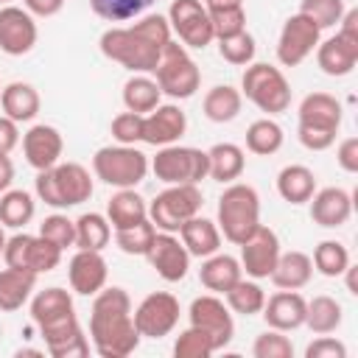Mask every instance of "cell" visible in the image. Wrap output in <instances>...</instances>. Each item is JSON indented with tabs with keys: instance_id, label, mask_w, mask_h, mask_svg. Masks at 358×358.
<instances>
[{
	"instance_id": "1",
	"label": "cell",
	"mask_w": 358,
	"mask_h": 358,
	"mask_svg": "<svg viewBox=\"0 0 358 358\" xmlns=\"http://www.w3.org/2000/svg\"><path fill=\"white\" fill-rule=\"evenodd\" d=\"M31 319L39 327L45 347L53 358H87L90 341L78 324L70 291L53 285L31 299Z\"/></svg>"
},
{
	"instance_id": "2",
	"label": "cell",
	"mask_w": 358,
	"mask_h": 358,
	"mask_svg": "<svg viewBox=\"0 0 358 358\" xmlns=\"http://www.w3.org/2000/svg\"><path fill=\"white\" fill-rule=\"evenodd\" d=\"M171 42V25L162 14H148L134 25L101 34V53L131 73H154L162 48Z\"/></svg>"
},
{
	"instance_id": "3",
	"label": "cell",
	"mask_w": 358,
	"mask_h": 358,
	"mask_svg": "<svg viewBox=\"0 0 358 358\" xmlns=\"http://www.w3.org/2000/svg\"><path fill=\"white\" fill-rule=\"evenodd\" d=\"M90 338L101 358H126L137 350L140 333L131 319V299L126 288H101L90 310Z\"/></svg>"
},
{
	"instance_id": "4",
	"label": "cell",
	"mask_w": 358,
	"mask_h": 358,
	"mask_svg": "<svg viewBox=\"0 0 358 358\" xmlns=\"http://www.w3.org/2000/svg\"><path fill=\"white\" fill-rule=\"evenodd\" d=\"M36 196L56 210L78 207L92 196V176L78 162H56L36 173Z\"/></svg>"
},
{
	"instance_id": "5",
	"label": "cell",
	"mask_w": 358,
	"mask_h": 358,
	"mask_svg": "<svg viewBox=\"0 0 358 358\" xmlns=\"http://www.w3.org/2000/svg\"><path fill=\"white\" fill-rule=\"evenodd\" d=\"M218 229L221 235L241 246L260 227V196L252 185L229 182V187L218 199Z\"/></svg>"
},
{
	"instance_id": "6",
	"label": "cell",
	"mask_w": 358,
	"mask_h": 358,
	"mask_svg": "<svg viewBox=\"0 0 358 358\" xmlns=\"http://www.w3.org/2000/svg\"><path fill=\"white\" fill-rule=\"evenodd\" d=\"M341 126V103L330 92H310L299 103V143L308 151H324L336 143Z\"/></svg>"
},
{
	"instance_id": "7",
	"label": "cell",
	"mask_w": 358,
	"mask_h": 358,
	"mask_svg": "<svg viewBox=\"0 0 358 358\" xmlns=\"http://www.w3.org/2000/svg\"><path fill=\"white\" fill-rule=\"evenodd\" d=\"M241 95H246V101H252L260 112H268V115H280L291 106L288 78L282 76L280 67L266 64V62H252L243 70Z\"/></svg>"
},
{
	"instance_id": "8",
	"label": "cell",
	"mask_w": 358,
	"mask_h": 358,
	"mask_svg": "<svg viewBox=\"0 0 358 358\" xmlns=\"http://www.w3.org/2000/svg\"><path fill=\"white\" fill-rule=\"evenodd\" d=\"M92 171L109 187H137L148 173V157L134 145H103L92 157Z\"/></svg>"
},
{
	"instance_id": "9",
	"label": "cell",
	"mask_w": 358,
	"mask_h": 358,
	"mask_svg": "<svg viewBox=\"0 0 358 358\" xmlns=\"http://www.w3.org/2000/svg\"><path fill=\"white\" fill-rule=\"evenodd\" d=\"M154 76H157L159 92L168 98H176V101L196 95V90L201 84V73H199L196 62L187 56L185 45H179L173 39L162 48V56L154 67Z\"/></svg>"
},
{
	"instance_id": "10",
	"label": "cell",
	"mask_w": 358,
	"mask_h": 358,
	"mask_svg": "<svg viewBox=\"0 0 358 358\" xmlns=\"http://www.w3.org/2000/svg\"><path fill=\"white\" fill-rule=\"evenodd\" d=\"M148 168L165 185H199L201 179H207L210 162H207V151L173 143V145H162L157 157L148 162Z\"/></svg>"
},
{
	"instance_id": "11",
	"label": "cell",
	"mask_w": 358,
	"mask_h": 358,
	"mask_svg": "<svg viewBox=\"0 0 358 358\" xmlns=\"http://www.w3.org/2000/svg\"><path fill=\"white\" fill-rule=\"evenodd\" d=\"M204 199L199 185H168L157 199L148 204V221L162 232H179V227L199 215Z\"/></svg>"
},
{
	"instance_id": "12",
	"label": "cell",
	"mask_w": 358,
	"mask_h": 358,
	"mask_svg": "<svg viewBox=\"0 0 358 358\" xmlns=\"http://www.w3.org/2000/svg\"><path fill=\"white\" fill-rule=\"evenodd\" d=\"M3 260L11 268H22L31 274H48L62 263V249L53 246L50 241H45L42 235H28V232H17L14 238L6 241L3 249Z\"/></svg>"
},
{
	"instance_id": "13",
	"label": "cell",
	"mask_w": 358,
	"mask_h": 358,
	"mask_svg": "<svg viewBox=\"0 0 358 358\" xmlns=\"http://www.w3.org/2000/svg\"><path fill=\"white\" fill-rule=\"evenodd\" d=\"M168 25L179 36L182 45L196 48V50H204L215 39L210 14L201 0H173L168 8Z\"/></svg>"
},
{
	"instance_id": "14",
	"label": "cell",
	"mask_w": 358,
	"mask_h": 358,
	"mask_svg": "<svg viewBox=\"0 0 358 358\" xmlns=\"http://www.w3.org/2000/svg\"><path fill=\"white\" fill-rule=\"evenodd\" d=\"M322 42V31L316 22H310L305 14H291L280 31V39H277V62L282 67H296L302 64L313 50L316 45Z\"/></svg>"
},
{
	"instance_id": "15",
	"label": "cell",
	"mask_w": 358,
	"mask_h": 358,
	"mask_svg": "<svg viewBox=\"0 0 358 358\" xmlns=\"http://www.w3.org/2000/svg\"><path fill=\"white\" fill-rule=\"evenodd\" d=\"M131 319L140 338H162L179 322V299L168 291H154L137 305Z\"/></svg>"
},
{
	"instance_id": "16",
	"label": "cell",
	"mask_w": 358,
	"mask_h": 358,
	"mask_svg": "<svg viewBox=\"0 0 358 358\" xmlns=\"http://www.w3.org/2000/svg\"><path fill=\"white\" fill-rule=\"evenodd\" d=\"M187 316H190V324H193V327L204 330V333L213 338L215 350H224V347L232 341V336H235V322H232L229 308H227L218 296H213V294L196 296V299L190 302Z\"/></svg>"
},
{
	"instance_id": "17",
	"label": "cell",
	"mask_w": 358,
	"mask_h": 358,
	"mask_svg": "<svg viewBox=\"0 0 358 358\" xmlns=\"http://www.w3.org/2000/svg\"><path fill=\"white\" fill-rule=\"evenodd\" d=\"M280 257V238L271 227H257L243 243H241V268L252 280H266Z\"/></svg>"
},
{
	"instance_id": "18",
	"label": "cell",
	"mask_w": 358,
	"mask_h": 358,
	"mask_svg": "<svg viewBox=\"0 0 358 358\" xmlns=\"http://www.w3.org/2000/svg\"><path fill=\"white\" fill-rule=\"evenodd\" d=\"M39 39L34 14L20 6H3L0 8V50L8 56H25L34 50Z\"/></svg>"
},
{
	"instance_id": "19",
	"label": "cell",
	"mask_w": 358,
	"mask_h": 358,
	"mask_svg": "<svg viewBox=\"0 0 358 358\" xmlns=\"http://www.w3.org/2000/svg\"><path fill=\"white\" fill-rule=\"evenodd\" d=\"M151 268L165 280V282H179L185 280L187 268H190V255L185 249V243L179 238H173V232H157L151 249L145 252Z\"/></svg>"
},
{
	"instance_id": "20",
	"label": "cell",
	"mask_w": 358,
	"mask_h": 358,
	"mask_svg": "<svg viewBox=\"0 0 358 358\" xmlns=\"http://www.w3.org/2000/svg\"><path fill=\"white\" fill-rule=\"evenodd\" d=\"M187 129V117L176 103H159L143 115V143L148 145H173Z\"/></svg>"
},
{
	"instance_id": "21",
	"label": "cell",
	"mask_w": 358,
	"mask_h": 358,
	"mask_svg": "<svg viewBox=\"0 0 358 358\" xmlns=\"http://www.w3.org/2000/svg\"><path fill=\"white\" fill-rule=\"evenodd\" d=\"M316 64L324 76H333V78L350 76L358 64V36L338 31L336 36L319 42L316 45Z\"/></svg>"
},
{
	"instance_id": "22",
	"label": "cell",
	"mask_w": 358,
	"mask_h": 358,
	"mask_svg": "<svg viewBox=\"0 0 358 358\" xmlns=\"http://www.w3.org/2000/svg\"><path fill=\"white\" fill-rule=\"evenodd\" d=\"M106 277H109V268H106V260H103L101 252H95V249H78L70 257L67 280H70V288L76 294L95 296L106 285Z\"/></svg>"
},
{
	"instance_id": "23",
	"label": "cell",
	"mask_w": 358,
	"mask_h": 358,
	"mask_svg": "<svg viewBox=\"0 0 358 358\" xmlns=\"http://www.w3.org/2000/svg\"><path fill=\"white\" fill-rule=\"evenodd\" d=\"M62 151H64V140L56 126L36 123L22 134V154H25L28 165L36 171L53 168L62 159Z\"/></svg>"
},
{
	"instance_id": "24",
	"label": "cell",
	"mask_w": 358,
	"mask_h": 358,
	"mask_svg": "<svg viewBox=\"0 0 358 358\" xmlns=\"http://www.w3.org/2000/svg\"><path fill=\"white\" fill-rule=\"evenodd\" d=\"M305 305L308 299L299 294V291H277L266 299L263 305V319L271 330H280V333H288V330H296L305 324Z\"/></svg>"
},
{
	"instance_id": "25",
	"label": "cell",
	"mask_w": 358,
	"mask_h": 358,
	"mask_svg": "<svg viewBox=\"0 0 358 358\" xmlns=\"http://www.w3.org/2000/svg\"><path fill=\"white\" fill-rule=\"evenodd\" d=\"M352 215V196L344 187H322L310 196V218L324 229L347 224Z\"/></svg>"
},
{
	"instance_id": "26",
	"label": "cell",
	"mask_w": 358,
	"mask_h": 358,
	"mask_svg": "<svg viewBox=\"0 0 358 358\" xmlns=\"http://www.w3.org/2000/svg\"><path fill=\"white\" fill-rule=\"evenodd\" d=\"M182 243L187 249L190 257H210L221 249V229L215 221L204 218V215H193L179 227Z\"/></svg>"
},
{
	"instance_id": "27",
	"label": "cell",
	"mask_w": 358,
	"mask_h": 358,
	"mask_svg": "<svg viewBox=\"0 0 358 358\" xmlns=\"http://www.w3.org/2000/svg\"><path fill=\"white\" fill-rule=\"evenodd\" d=\"M271 282L277 288H285V291H299L310 282L313 277V260L299 252V249H291V252H280L274 268H271Z\"/></svg>"
},
{
	"instance_id": "28",
	"label": "cell",
	"mask_w": 358,
	"mask_h": 358,
	"mask_svg": "<svg viewBox=\"0 0 358 358\" xmlns=\"http://www.w3.org/2000/svg\"><path fill=\"white\" fill-rule=\"evenodd\" d=\"M0 106H3V115L11 117L14 123H28L39 115L42 98H39L36 87H31L25 81H11L0 92Z\"/></svg>"
},
{
	"instance_id": "29",
	"label": "cell",
	"mask_w": 358,
	"mask_h": 358,
	"mask_svg": "<svg viewBox=\"0 0 358 358\" xmlns=\"http://www.w3.org/2000/svg\"><path fill=\"white\" fill-rule=\"evenodd\" d=\"M243 277V268H241V260H235L232 255H210L204 257L201 268H199V280L207 291H215V294H224L229 291L238 280Z\"/></svg>"
},
{
	"instance_id": "30",
	"label": "cell",
	"mask_w": 358,
	"mask_h": 358,
	"mask_svg": "<svg viewBox=\"0 0 358 358\" xmlns=\"http://www.w3.org/2000/svg\"><path fill=\"white\" fill-rule=\"evenodd\" d=\"M143 218H148V204L140 193H134V187H120L106 201V221L112 229H126Z\"/></svg>"
},
{
	"instance_id": "31",
	"label": "cell",
	"mask_w": 358,
	"mask_h": 358,
	"mask_svg": "<svg viewBox=\"0 0 358 358\" xmlns=\"http://www.w3.org/2000/svg\"><path fill=\"white\" fill-rule=\"evenodd\" d=\"M207 162H210L207 176H213V179L221 182V185H229V182L241 179V173H243V168H246L243 148L235 145V143H215V145L207 151Z\"/></svg>"
},
{
	"instance_id": "32",
	"label": "cell",
	"mask_w": 358,
	"mask_h": 358,
	"mask_svg": "<svg viewBox=\"0 0 358 358\" xmlns=\"http://www.w3.org/2000/svg\"><path fill=\"white\" fill-rule=\"evenodd\" d=\"M34 285H36V274L6 266L0 271V310H6V313L20 310L31 299Z\"/></svg>"
},
{
	"instance_id": "33",
	"label": "cell",
	"mask_w": 358,
	"mask_h": 358,
	"mask_svg": "<svg viewBox=\"0 0 358 358\" xmlns=\"http://www.w3.org/2000/svg\"><path fill=\"white\" fill-rule=\"evenodd\" d=\"M277 193L288 204H305L316 193V176L305 165H285L277 173Z\"/></svg>"
},
{
	"instance_id": "34",
	"label": "cell",
	"mask_w": 358,
	"mask_h": 358,
	"mask_svg": "<svg viewBox=\"0 0 358 358\" xmlns=\"http://www.w3.org/2000/svg\"><path fill=\"white\" fill-rule=\"evenodd\" d=\"M241 106H243V95L241 90L229 87V84H218L213 87L207 95H204V117L213 120V123H229L241 115Z\"/></svg>"
},
{
	"instance_id": "35",
	"label": "cell",
	"mask_w": 358,
	"mask_h": 358,
	"mask_svg": "<svg viewBox=\"0 0 358 358\" xmlns=\"http://www.w3.org/2000/svg\"><path fill=\"white\" fill-rule=\"evenodd\" d=\"M341 319H344V310H341V302L327 296V294H319L313 296L308 305H305V324L310 327V333L316 336H324V333H336L341 327Z\"/></svg>"
},
{
	"instance_id": "36",
	"label": "cell",
	"mask_w": 358,
	"mask_h": 358,
	"mask_svg": "<svg viewBox=\"0 0 358 358\" xmlns=\"http://www.w3.org/2000/svg\"><path fill=\"white\" fill-rule=\"evenodd\" d=\"M159 87L154 78L137 73L131 76L126 84H123V103L129 112H137V115H148L154 106H159Z\"/></svg>"
},
{
	"instance_id": "37",
	"label": "cell",
	"mask_w": 358,
	"mask_h": 358,
	"mask_svg": "<svg viewBox=\"0 0 358 358\" xmlns=\"http://www.w3.org/2000/svg\"><path fill=\"white\" fill-rule=\"evenodd\" d=\"M282 140H285V134H282L280 123H274L271 117H260L246 129V148L257 157L277 154L282 148Z\"/></svg>"
},
{
	"instance_id": "38",
	"label": "cell",
	"mask_w": 358,
	"mask_h": 358,
	"mask_svg": "<svg viewBox=\"0 0 358 358\" xmlns=\"http://www.w3.org/2000/svg\"><path fill=\"white\" fill-rule=\"evenodd\" d=\"M112 238V227L101 213H84L76 218V246L101 252Z\"/></svg>"
},
{
	"instance_id": "39",
	"label": "cell",
	"mask_w": 358,
	"mask_h": 358,
	"mask_svg": "<svg viewBox=\"0 0 358 358\" xmlns=\"http://www.w3.org/2000/svg\"><path fill=\"white\" fill-rule=\"evenodd\" d=\"M34 213H36V204L28 190H6L0 196V224L3 227L20 229L34 218Z\"/></svg>"
},
{
	"instance_id": "40",
	"label": "cell",
	"mask_w": 358,
	"mask_h": 358,
	"mask_svg": "<svg viewBox=\"0 0 358 358\" xmlns=\"http://www.w3.org/2000/svg\"><path fill=\"white\" fill-rule=\"evenodd\" d=\"M224 296H227V308L241 316H255L266 305V291L255 280H243V277L229 291H224Z\"/></svg>"
},
{
	"instance_id": "41",
	"label": "cell",
	"mask_w": 358,
	"mask_h": 358,
	"mask_svg": "<svg viewBox=\"0 0 358 358\" xmlns=\"http://www.w3.org/2000/svg\"><path fill=\"white\" fill-rule=\"evenodd\" d=\"M310 260H313V266H316L319 274H324V277H341L344 268L350 266V252L338 241H322L313 249V257Z\"/></svg>"
},
{
	"instance_id": "42",
	"label": "cell",
	"mask_w": 358,
	"mask_h": 358,
	"mask_svg": "<svg viewBox=\"0 0 358 358\" xmlns=\"http://www.w3.org/2000/svg\"><path fill=\"white\" fill-rule=\"evenodd\" d=\"M154 235H157V227L148 218H143V221H137V224H131L126 229H115V241H117L120 252L140 255V257H145V252L151 249Z\"/></svg>"
},
{
	"instance_id": "43",
	"label": "cell",
	"mask_w": 358,
	"mask_h": 358,
	"mask_svg": "<svg viewBox=\"0 0 358 358\" xmlns=\"http://www.w3.org/2000/svg\"><path fill=\"white\" fill-rule=\"evenodd\" d=\"M157 0H90V8L106 22H126L140 17Z\"/></svg>"
},
{
	"instance_id": "44",
	"label": "cell",
	"mask_w": 358,
	"mask_h": 358,
	"mask_svg": "<svg viewBox=\"0 0 358 358\" xmlns=\"http://www.w3.org/2000/svg\"><path fill=\"white\" fill-rule=\"evenodd\" d=\"M213 352H218L213 338L204 330L193 327V324L176 336V344H173V355L176 358H210Z\"/></svg>"
},
{
	"instance_id": "45",
	"label": "cell",
	"mask_w": 358,
	"mask_h": 358,
	"mask_svg": "<svg viewBox=\"0 0 358 358\" xmlns=\"http://www.w3.org/2000/svg\"><path fill=\"white\" fill-rule=\"evenodd\" d=\"M255 50H257V45H255V36H252L249 31H241V34H235V36H229V39H218V53H221V59L229 62V64H235V67L252 64Z\"/></svg>"
},
{
	"instance_id": "46",
	"label": "cell",
	"mask_w": 358,
	"mask_h": 358,
	"mask_svg": "<svg viewBox=\"0 0 358 358\" xmlns=\"http://www.w3.org/2000/svg\"><path fill=\"white\" fill-rule=\"evenodd\" d=\"M299 14H305L310 22L319 25V31H324L344 17V0H302Z\"/></svg>"
},
{
	"instance_id": "47",
	"label": "cell",
	"mask_w": 358,
	"mask_h": 358,
	"mask_svg": "<svg viewBox=\"0 0 358 358\" xmlns=\"http://www.w3.org/2000/svg\"><path fill=\"white\" fill-rule=\"evenodd\" d=\"M39 235L64 252L67 246H76V221H70L62 213H53L39 224Z\"/></svg>"
},
{
	"instance_id": "48",
	"label": "cell",
	"mask_w": 358,
	"mask_h": 358,
	"mask_svg": "<svg viewBox=\"0 0 358 358\" xmlns=\"http://www.w3.org/2000/svg\"><path fill=\"white\" fill-rule=\"evenodd\" d=\"M207 14H210V22H213L215 39H229V36L246 31V11H243V6L218 8V11H207Z\"/></svg>"
},
{
	"instance_id": "49",
	"label": "cell",
	"mask_w": 358,
	"mask_h": 358,
	"mask_svg": "<svg viewBox=\"0 0 358 358\" xmlns=\"http://www.w3.org/2000/svg\"><path fill=\"white\" fill-rule=\"evenodd\" d=\"M252 355L255 358H291L294 355V344L288 341V336H282L280 330H266L255 338L252 344Z\"/></svg>"
},
{
	"instance_id": "50",
	"label": "cell",
	"mask_w": 358,
	"mask_h": 358,
	"mask_svg": "<svg viewBox=\"0 0 358 358\" xmlns=\"http://www.w3.org/2000/svg\"><path fill=\"white\" fill-rule=\"evenodd\" d=\"M112 137L120 143V145H134V143H143V115L137 112H120L115 120H112Z\"/></svg>"
},
{
	"instance_id": "51",
	"label": "cell",
	"mask_w": 358,
	"mask_h": 358,
	"mask_svg": "<svg viewBox=\"0 0 358 358\" xmlns=\"http://www.w3.org/2000/svg\"><path fill=\"white\" fill-rule=\"evenodd\" d=\"M305 358H347V347L338 338H330L324 333L305 347Z\"/></svg>"
},
{
	"instance_id": "52",
	"label": "cell",
	"mask_w": 358,
	"mask_h": 358,
	"mask_svg": "<svg viewBox=\"0 0 358 358\" xmlns=\"http://www.w3.org/2000/svg\"><path fill=\"white\" fill-rule=\"evenodd\" d=\"M336 159H338L341 171L358 173V137L341 140V143H338V151H336Z\"/></svg>"
},
{
	"instance_id": "53",
	"label": "cell",
	"mask_w": 358,
	"mask_h": 358,
	"mask_svg": "<svg viewBox=\"0 0 358 358\" xmlns=\"http://www.w3.org/2000/svg\"><path fill=\"white\" fill-rule=\"evenodd\" d=\"M20 143V129L11 117L0 115V154H11Z\"/></svg>"
},
{
	"instance_id": "54",
	"label": "cell",
	"mask_w": 358,
	"mask_h": 358,
	"mask_svg": "<svg viewBox=\"0 0 358 358\" xmlns=\"http://www.w3.org/2000/svg\"><path fill=\"white\" fill-rule=\"evenodd\" d=\"M22 3H25V11H31L34 17H53L64 6V0H22Z\"/></svg>"
},
{
	"instance_id": "55",
	"label": "cell",
	"mask_w": 358,
	"mask_h": 358,
	"mask_svg": "<svg viewBox=\"0 0 358 358\" xmlns=\"http://www.w3.org/2000/svg\"><path fill=\"white\" fill-rule=\"evenodd\" d=\"M14 182V162L8 159V154H0V193H6Z\"/></svg>"
},
{
	"instance_id": "56",
	"label": "cell",
	"mask_w": 358,
	"mask_h": 358,
	"mask_svg": "<svg viewBox=\"0 0 358 358\" xmlns=\"http://www.w3.org/2000/svg\"><path fill=\"white\" fill-rule=\"evenodd\" d=\"M235 6H243V0H204V8H207V11H218V8H235Z\"/></svg>"
},
{
	"instance_id": "57",
	"label": "cell",
	"mask_w": 358,
	"mask_h": 358,
	"mask_svg": "<svg viewBox=\"0 0 358 358\" xmlns=\"http://www.w3.org/2000/svg\"><path fill=\"white\" fill-rule=\"evenodd\" d=\"M6 241H8V238H6V232H3V227H0V255H3V249H6Z\"/></svg>"
},
{
	"instance_id": "58",
	"label": "cell",
	"mask_w": 358,
	"mask_h": 358,
	"mask_svg": "<svg viewBox=\"0 0 358 358\" xmlns=\"http://www.w3.org/2000/svg\"><path fill=\"white\" fill-rule=\"evenodd\" d=\"M0 3H6V0H0Z\"/></svg>"
},
{
	"instance_id": "59",
	"label": "cell",
	"mask_w": 358,
	"mask_h": 358,
	"mask_svg": "<svg viewBox=\"0 0 358 358\" xmlns=\"http://www.w3.org/2000/svg\"><path fill=\"white\" fill-rule=\"evenodd\" d=\"M0 92H3V87H0Z\"/></svg>"
}]
</instances>
